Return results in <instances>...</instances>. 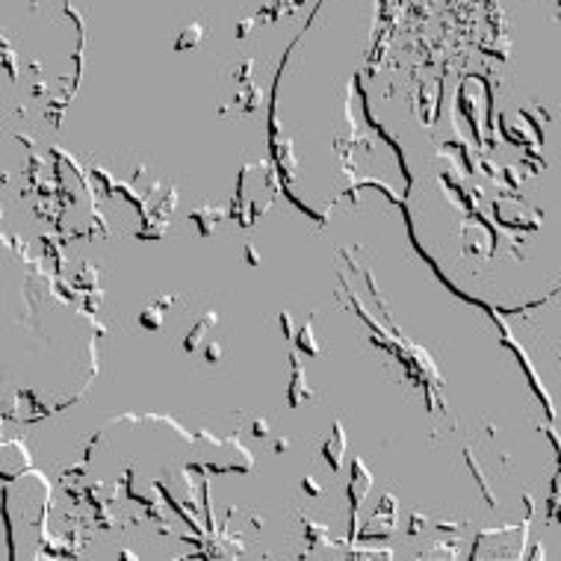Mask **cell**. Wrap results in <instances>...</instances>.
Masks as SVG:
<instances>
[{
	"instance_id": "obj_1",
	"label": "cell",
	"mask_w": 561,
	"mask_h": 561,
	"mask_svg": "<svg viewBox=\"0 0 561 561\" xmlns=\"http://www.w3.org/2000/svg\"><path fill=\"white\" fill-rule=\"evenodd\" d=\"M299 343H301V346H305V348H308V352H320V348L313 346V337H310V329L301 331V340H299Z\"/></svg>"
},
{
	"instance_id": "obj_2",
	"label": "cell",
	"mask_w": 561,
	"mask_h": 561,
	"mask_svg": "<svg viewBox=\"0 0 561 561\" xmlns=\"http://www.w3.org/2000/svg\"><path fill=\"white\" fill-rule=\"evenodd\" d=\"M204 358L222 360V348H219V346H204Z\"/></svg>"
}]
</instances>
